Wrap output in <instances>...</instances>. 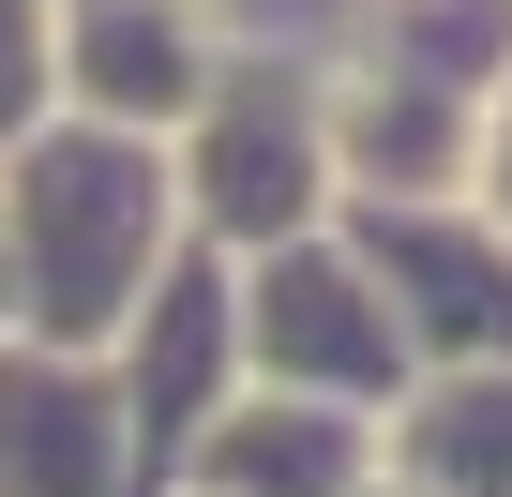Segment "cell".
<instances>
[{
	"label": "cell",
	"mask_w": 512,
	"mask_h": 497,
	"mask_svg": "<svg viewBox=\"0 0 512 497\" xmlns=\"http://www.w3.org/2000/svg\"><path fill=\"white\" fill-rule=\"evenodd\" d=\"M181 241L196 226H181L166 136L46 106L16 151H0V272H16V332H46V347H106Z\"/></svg>",
	"instance_id": "obj_1"
},
{
	"label": "cell",
	"mask_w": 512,
	"mask_h": 497,
	"mask_svg": "<svg viewBox=\"0 0 512 497\" xmlns=\"http://www.w3.org/2000/svg\"><path fill=\"white\" fill-rule=\"evenodd\" d=\"M226 16L211 0H46V91L76 121H121V136H181L226 76Z\"/></svg>",
	"instance_id": "obj_6"
},
{
	"label": "cell",
	"mask_w": 512,
	"mask_h": 497,
	"mask_svg": "<svg viewBox=\"0 0 512 497\" xmlns=\"http://www.w3.org/2000/svg\"><path fill=\"white\" fill-rule=\"evenodd\" d=\"M362 482H377V422L317 407V392H272V377H241L166 467V497H362Z\"/></svg>",
	"instance_id": "obj_9"
},
{
	"label": "cell",
	"mask_w": 512,
	"mask_h": 497,
	"mask_svg": "<svg viewBox=\"0 0 512 497\" xmlns=\"http://www.w3.org/2000/svg\"><path fill=\"white\" fill-rule=\"evenodd\" d=\"M241 377L362 407V422L407 407L422 362H407V332H392V302H377L347 226H302V241H272V257H241Z\"/></svg>",
	"instance_id": "obj_3"
},
{
	"label": "cell",
	"mask_w": 512,
	"mask_h": 497,
	"mask_svg": "<svg viewBox=\"0 0 512 497\" xmlns=\"http://www.w3.org/2000/svg\"><path fill=\"white\" fill-rule=\"evenodd\" d=\"M392 467H422L437 497H512V362H437L407 377V407L377 422Z\"/></svg>",
	"instance_id": "obj_10"
},
{
	"label": "cell",
	"mask_w": 512,
	"mask_h": 497,
	"mask_svg": "<svg viewBox=\"0 0 512 497\" xmlns=\"http://www.w3.org/2000/svg\"><path fill=\"white\" fill-rule=\"evenodd\" d=\"M106 377H121V422H136V467L166 497L181 437L241 392V257H211V241H181V257L151 272V302L106 332Z\"/></svg>",
	"instance_id": "obj_5"
},
{
	"label": "cell",
	"mask_w": 512,
	"mask_h": 497,
	"mask_svg": "<svg viewBox=\"0 0 512 497\" xmlns=\"http://www.w3.org/2000/svg\"><path fill=\"white\" fill-rule=\"evenodd\" d=\"M0 332H16V272H0Z\"/></svg>",
	"instance_id": "obj_13"
},
{
	"label": "cell",
	"mask_w": 512,
	"mask_h": 497,
	"mask_svg": "<svg viewBox=\"0 0 512 497\" xmlns=\"http://www.w3.org/2000/svg\"><path fill=\"white\" fill-rule=\"evenodd\" d=\"M181 166V226L211 241V257H272V241L332 226L347 181H332V121H317V76L302 61H226L211 106L166 136Z\"/></svg>",
	"instance_id": "obj_2"
},
{
	"label": "cell",
	"mask_w": 512,
	"mask_h": 497,
	"mask_svg": "<svg viewBox=\"0 0 512 497\" xmlns=\"http://www.w3.org/2000/svg\"><path fill=\"white\" fill-rule=\"evenodd\" d=\"M0 497H151L106 347L0 332Z\"/></svg>",
	"instance_id": "obj_7"
},
{
	"label": "cell",
	"mask_w": 512,
	"mask_h": 497,
	"mask_svg": "<svg viewBox=\"0 0 512 497\" xmlns=\"http://www.w3.org/2000/svg\"><path fill=\"white\" fill-rule=\"evenodd\" d=\"M362 497H437V482H422V467H392V437H377V482H362Z\"/></svg>",
	"instance_id": "obj_12"
},
{
	"label": "cell",
	"mask_w": 512,
	"mask_h": 497,
	"mask_svg": "<svg viewBox=\"0 0 512 497\" xmlns=\"http://www.w3.org/2000/svg\"><path fill=\"white\" fill-rule=\"evenodd\" d=\"M497 226H512V76H497V106H482V181H467Z\"/></svg>",
	"instance_id": "obj_11"
},
{
	"label": "cell",
	"mask_w": 512,
	"mask_h": 497,
	"mask_svg": "<svg viewBox=\"0 0 512 497\" xmlns=\"http://www.w3.org/2000/svg\"><path fill=\"white\" fill-rule=\"evenodd\" d=\"M362 241V272L407 332V362H512V226L482 196H347L332 211Z\"/></svg>",
	"instance_id": "obj_4"
},
{
	"label": "cell",
	"mask_w": 512,
	"mask_h": 497,
	"mask_svg": "<svg viewBox=\"0 0 512 497\" xmlns=\"http://www.w3.org/2000/svg\"><path fill=\"white\" fill-rule=\"evenodd\" d=\"M482 106H497V91H452V76L377 61V46H347V61L317 76L332 181H347V196H467V181H482Z\"/></svg>",
	"instance_id": "obj_8"
}]
</instances>
